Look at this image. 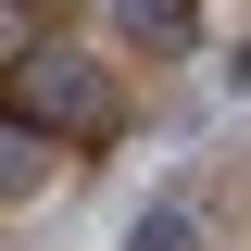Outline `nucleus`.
Listing matches in <instances>:
<instances>
[{
  "instance_id": "1",
  "label": "nucleus",
  "mask_w": 251,
  "mask_h": 251,
  "mask_svg": "<svg viewBox=\"0 0 251 251\" xmlns=\"http://www.w3.org/2000/svg\"><path fill=\"white\" fill-rule=\"evenodd\" d=\"M13 113H38L50 138H113L126 100H113V75H100L88 50H38V38H13Z\"/></svg>"
},
{
  "instance_id": "4",
  "label": "nucleus",
  "mask_w": 251,
  "mask_h": 251,
  "mask_svg": "<svg viewBox=\"0 0 251 251\" xmlns=\"http://www.w3.org/2000/svg\"><path fill=\"white\" fill-rule=\"evenodd\" d=\"M126 251H201V226H188V201H151V214L126 226Z\"/></svg>"
},
{
  "instance_id": "6",
  "label": "nucleus",
  "mask_w": 251,
  "mask_h": 251,
  "mask_svg": "<svg viewBox=\"0 0 251 251\" xmlns=\"http://www.w3.org/2000/svg\"><path fill=\"white\" fill-rule=\"evenodd\" d=\"M13 13H38V0H13ZM50 13H63V0H50Z\"/></svg>"
},
{
  "instance_id": "2",
  "label": "nucleus",
  "mask_w": 251,
  "mask_h": 251,
  "mask_svg": "<svg viewBox=\"0 0 251 251\" xmlns=\"http://www.w3.org/2000/svg\"><path fill=\"white\" fill-rule=\"evenodd\" d=\"M113 38L151 50V63H188L201 50V0H113Z\"/></svg>"
},
{
  "instance_id": "5",
  "label": "nucleus",
  "mask_w": 251,
  "mask_h": 251,
  "mask_svg": "<svg viewBox=\"0 0 251 251\" xmlns=\"http://www.w3.org/2000/svg\"><path fill=\"white\" fill-rule=\"evenodd\" d=\"M226 88H239V100H251V38H239V50H226Z\"/></svg>"
},
{
  "instance_id": "3",
  "label": "nucleus",
  "mask_w": 251,
  "mask_h": 251,
  "mask_svg": "<svg viewBox=\"0 0 251 251\" xmlns=\"http://www.w3.org/2000/svg\"><path fill=\"white\" fill-rule=\"evenodd\" d=\"M50 151H63L50 126H38V113H13V126H0V188H13V201H25V188L50 176Z\"/></svg>"
}]
</instances>
